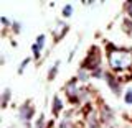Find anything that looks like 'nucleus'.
<instances>
[{
	"instance_id": "obj_5",
	"label": "nucleus",
	"mask_w": 132,
	"mask_h": 128,
	"mask_svg": "<svg viewBox=\"0 0 132 128\" xmlns=\"http://www.w3.org/2000/svg\"><path fill=\"white\" fill-rule=\"evenodd\" d=\"M107 82L111 84V87H112L114 92H119V85H117V82L114 81V77H112V76H107Z\"/></svg>"
},
{
	"instance_id": "obj_1",
	"label": "nucleus",
	"mask_w": 132,
	"mask_h": 128,
	"mask_svg": "<svg viewBox=\"0 0 132 128\" xmlns=\"http://www.w3.org/2000/svg\"><path fill=\"white\" fill-rule=\"evenodd\" d=\"M109 63L114 71H124L132 64V53L126 49H111Z\"/></svg>"
},
{
	"instance_id": "obj_10",
	"label": "nucleus",
	"mask_w": 132,
	"mask_h": 128,
	"mask_svg": "<svg viewBox=\"0 0 132 128\" xmlns=\"http://www.w3.org/2000/svg\"><path fill=\"white\" fill-rule=\"evenodd\" d=\"M56 67H58V64H55V67L51 69V72H50V76H48L50 79H53V76H55V72H56Z\"/></svg>"
},
{
	"instance_id": "obj_2",
	"label": "nucleus",
	"mask_w": 132,
	"mask_h": 128,
	"mask_svg": "<svg viewBox=\"0 0 132 128\" xmlns=\"http://www.w3.org/2000/svg\"><path fill=\"white\" fill-rule=\"evenodd\" d=\"M82 66L88 67V69H94V67L99 66V51H97V48H91V51H89V54L86 56Z\"/></svg>"
},
{
	"instance_id": "obj_7",
	"label": "nucleus",
	"mask_w": 132,
	"mask_h": 128,
	"mask_svg": "<svg viewBox=\"0 0 132 128\" xmlns=\"http://www.w3.org/2000/svg\"><path fill=\"white\" fill-rule=\"evenodd\" d=\"M126 102H127V104H132V89L127 90V94H126Z\"/></svg>"
},
{
	"instance_id": "obj_11",
	"label": "nucleus",
	"mask_w": 132,
	"mask_h": 128,
	"mask_svg": "<svg viewBox=\"0 0 132 128\" xmlns=\"http://www.w3.org/2000/svg\"><path fill=\"white\" fill-rule=\"evenodd\" d=\"M28 63H30V59H25V61H23V63H22V67H20V72H22V71H23V67H25V66H27Z\"/></svg>"
},
{
	"instance_id": "obj_12",
	"label": "nucleus",
	"mask_w": 132,
	"mask_h": 128,
	"mask_svg": "<svg viewBox=\"0 0 132 128\" xmlns=\"http://www.w3.org/2000/svg\"><path fill=\"white\" fill-rule=\"evenodd\" d=\"M129 15L132 16V3H129Z\"/></svg>"
},
{
	"instance_id": "obj_9",
	"label": "nucleus",
	"mask_w": 132,
	"mask_h": 128,
	"mask_svg": "<svg viewBox=\"0 0 132 128\" xmlns=\"http://www.w3.org/2000/svg\"><path fill=\"white\" fill-rule=\"evenodd\" d=\"M71 10H73V8H71V7H69V5H68V7H66V8H64V12H63V13H64L66 16H69V15H71Z\"/></svg>"
},
{
	"instance_id": "obj_8",
	"label": "nucleus",
	"mask_w": 132,
	"mask_h": 128,
	"mask_svg": "<svg viewBox=\"0 0 132 128\" xmlns=\"http://www.w3.org/2000/svg\"><path fill=\"white\" fill-rule=\"evenodd\" d=\"M8 97H10V90H5V95H3V102H2V104H3V105H5V104H7V100H8Z\"/></svg>"
},
{
	"instance_id": "obj_6",
	"label": "nucleus",
	"mask_w": 132,
	"mask_h": 128,
	"mask_svg": "<svg viewBox=\"0 0 132 128\" xmlns=\"http://www.w3.org/2000/svg\"><path fill=\"white\" fill-rule=\"evenodd\" d=\"M60 110H61V102L58 100V99H55V104H53V112L58 113Z\"/></svg>"
},
{
	"instance_id": "obj_3",
	"label": "nucleus",
	"mask_w": 132,
	"mask_h": 128,
	"mask_svg": "<svg viewBox=\"0 0 132 128\" xmlns=\"http://www.w3.org/2000/svg\"><path fill=\"white\" fill-rule=\"evenodd\" d=\"M66 94L69 95L73 102H78V89H76V81H71L66 85Z\"/></svg>"
},
{
	"instance_id": "obj_4",
	"label": "nucleus",
	"mask_w": 132,
	"mask_h": 128,
	"mask_svg": "<svg viewBox=\"0 0 132 128\" xmlns=\"http://www.w3.org/2000/svg\"><path fill=\"white\" fill-rule=\"evenodd\" d=\"M20 113H22V118H23V120H30V118H31V113H33V109H31V107H28V105H23L22 110H20Z\"/></svg>"
}]
</instances>
